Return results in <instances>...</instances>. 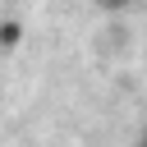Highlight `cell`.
<instances>
[{
	"mask_svg": "<svg viewBox=\"0 0 147 147\" xmlns=\"http://www.w3.org/2000/svg\"><path fill=\"white\" fill-rule=\"evenodd\" d=\"M96 5H101V9H124L129 0H96Z\"/></svg>",
	"mask_w": 147,
	"mask_h": 147,
	"instance_id": "2",
	"label": "cell"
},
{
	"mask_svg": "<svg viewBox=\"0 0 147 147\" xmlns=\"http://www.w3.org/2000/svg\"><path fill=\"white\" fill-rule=\"evenodd\" d=\"M18 41H23V28H18L14 18H5V23H0V46H5V51H14Z\"/></svg>",
	"mask_w": 147,
	"mask_h": 147,
	"instance_id": "1",
	"label": "cell"
},
{
	"mask_svg": "<svg viewBox=\"0 0 147 147\" xmlns=\"http://www.w3.org/2000/svg\"><path fill=\"white\" fill-rule=\"evenodd\" d=\"M138 147H147V129H142V133H138Z\"/></svg>",
	"mask_w": 147,
	"mask_h": 147,
	"instance_id": "3",
	"label": "cell"
}]
</instances>
